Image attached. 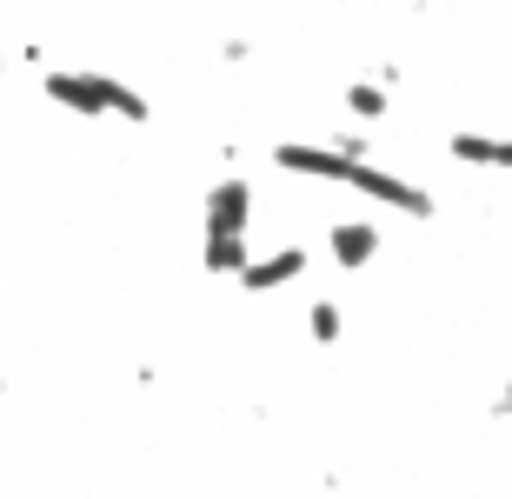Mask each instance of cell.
Masks as SVG:
<instances>
[{"mask_svg":"<svg viewBox=\"0 0 512 499\" xmlns=\"http://www.w3.org/2000/svg\"><path fill=\"white\" fill-rule=\"evenodd\" d=\"M446 154L466 160V167H506L512 173V140H493V134H453Z\"/></svg>","mask_w":512,"mask_h":499,"instance_id":"obj_1","label":"cell"},{"mask_svg":"<svg viewBox=\"0 0 512 499\" xmlns=\"http://www.w3.org/2000/svg\"><path fill=\"white\" fill-rule=\"evenodd\" d=\"M373 253H380V233H373V227H360V220L333 227V260H340V267H366Z\"/></svg>","mask_w":512,"mask_h":499,"instance_id":"obj_2","label":"cell"}]
</instances>
